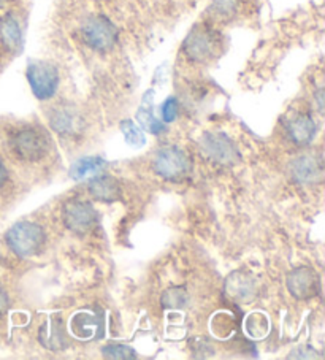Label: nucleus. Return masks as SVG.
Masks as SVG:
<instances>
[{
	"mask_svg": "<svg viewBox=\"0 0 325 360\" xmlns=\"http://www.w3.org/2000/svg\"><path fill=\"white\" fill-rule=\"evenodd\" d=\"M7 179H8V170H7V167L4 165L2 160H0V188L7 183Z\"/></svg>",
	"mask_w": 325,
	"mask_h": 360,
	"instance_id": "obj_26",
	"label": "nucleus"
},
{
	"mask_svg": "<svg viewBox=\"0 0 325 360\" xmlns=\"http://www.w3.org/2000/svg\"><path fill=\"white\" fill-rule=\"evenodd\" d=\"M7 308H8V295L2 288H0V314L7 311Z\"/></svg>",
	"mask_w": 325,
	"mask_h": 360,
	"instance_id": "obj_25",
	"label": "nucleus"
},
{
	"mask_svg": "<svg viewBox=\"0 0 325 360\" xmlns=\"http://www.w3.org/2000/svg\"><path fill=\"white\" fill-rule=\"evenodd\" d=\"M89 192L100 202H116L121 198V186L113 176L100 175L91 179Z\"/></svg>",
	"mask_w": 325,
	"mask_h": 360,
	"instance_id": "obj_15",
	"label": "nucleus"
},
{
	"mask_svg": "<svg viewBox=\"0 0 325 360\" xmlns=\"http://www.w3.org/2000/svg\"><path fill=\"white\" fill-rule=\"evenodd\" d=\"M106 167V162L103 159L100 158H83V159H78L77 162H75L72 165L70 169V176L73 179H83L84 176L91 175V173H94V175H97V173L102 172Z\"/></svg>",
	"mask_w": 325,
	"mask_h": 360,
	"instance_id": "obj_18",
	"label": "nucleus"
},
{
	"mask_svg": "<svg viewBox=\"0 0 325 360\" xmlns=\"http://www.w3.org/2000/svg\"><path fill=\"white\" fill-rule=\"evenodd\" d=\"M27 82L34 96L39 101L51 98L59 86V72L53 64L45 60L30 62L27 67Z\"/></svg>",
	"mask_w": 325,
	"mask_h": 360,
	"instance_id": "obj_4",
	"label": "nucleus"
},
{
	"mask_svg": "<svg viewBox=\"0 0 325 360\" xmlns=\"http://www.w3.org/2000/svg\"><path fill=\"white\" fill-rule=\"evenodd\" d=\"M49 126L62 136H72L79 132L83 121L78 115V111H75L68 105H59L51 110V113L48 116Z\"/></svg>",
	"mask_w": 325,
	"mask_h": 360,
	"instance_id": "obj_11",
	"label": "nucleus"
},
{
	"mask_svg": "<svg viewBox=\"0 0 325 360\" xmlns=\"http://www.w3.org/2000/svg\"><path fill=\"white\" fill-rule=\"evenodd\" d=\"M39 341L49 351H64L68 346L64 324L58 318H49L39 330Z\"/></svg>",
	"mask_w": 325,
	"mask_h": 360,
	"instance_id": "obj_13",
	"label": "nucleus"
},
{
	"mask_svg": "<svg viewBox=\"0 0 325 360\" xmlns=\"http://www.w3.org/2000/svg\"><path fill=\"white\" fill-rule=\"evenodd\" d=\"M121 130H122L124 136H126V141L130 146H134V148L145 146V143H146L145 135L141 134V130L136 127L132 121H124L121 124Z\"/></svg>",
	"mask_w": 325,
	"mask_h": 360,
	"instance_id": "obj_21",
	"label": "nucleus"
},
{
	"mask_svg": "<svg viewBox=\"0 0 325 360\" xmlns=\"http://www.w3.org/2000/svg\"><path fill=\"white\" fill-rule=\"evenodd\" d=\"M317 132L316 122L310 115H298L287 124V134L295 145H310Z\"/></svg>",
	"mask_w": 325,
	"mask_h": 360,
	"instance_id": "obj_14",
	"label": "nucleus"
},
{
	"mask_svg": "<svg viewBox=\"0 0 325 360\" xmlns=\"http://www.w3.org/2000/svg\"><path fill=\"white\" fill-rule=\"evenodd\" d=\"M11 145H13V151L18 158L27 160V162H37V160L43 159L49 153L51 141L40 129L27 127L13 136Z\"/></svg>",
	"mask_w": 325,
	"mask_h": 360,
	"instance_id": "obj_3",
	"label": "nucleus"
},
{
	"mask_svg": "<svg viewBox=\"0 0 325 360\" xmlns=\"http://www.w3.org/2000/svg\"><path fill=\"white\" fill-rule=\"evenodd\" d=\"M0 40L4 41L5 46L13 49V51L21 46V29L13 16H5L0 20Z\"/></svg>",
	"mask_w": 325,
	"mask_h": 360,
	"instance_id": "obj_17",
	"label": "nucleus"
},
{
	"mask_svg": "<svg viewBox=\"0 0 325 360\" xmlns=\"http://www.w3.org/2000/svg\"><path fill=\"white\" fill-rule=\"evenodd\" d=\"M187 303V292L184 288H170L162 295V305L168 309H179Z\"/></svg>",
	"mask_w": 325,
	"mask_h": 360,
	"instance_id": "obj_20",
	"label": "nucleus"
},
{
	"mask_svg": "<svg viewBox=\"0 0 325 360\" xmlns=\"http://www.w3.org/2000/svg\"><path fill=\"white\" fill-rule=\"evenodd\" d=\"M81 34L86 45L100 53L110 51L117 41L116 26L102 15L87 18L81 27Z\"/></svg>",
	"mask_w": 325,
	"mask_h": 360,
	"instance_id": "obj_2",
	"label": "nucleus"
},
{
	"mask_svg": "<svg viewBox=\"0 0 325 360\" xmlns=\"http://www.w3.org/2000/svg\"><path fill=\"white\" fill-rule=\"evenodd\" d=\"M5 2H7V0H0V7H4Z\"/></svg>",
	"mask_w": 325,
	"mask_h": 360,
	"instance_id": "obj_27",
	"label": "nucleus"
},
{
	"mask_svg": "<svg viewBox=\"0 0 325 360\" xmlns=\"http://www.w3.org/2000/svg\"><path fill=\"white\" fill-rule=\"evenodd\" d=\"M226 290L234 299L251 300L257 292V285H255V281L251 276L243 275V273H234L227 278Z\"/></svg>",
	"mask_w": 325,
	"mask_h": 360,
	"instance_id": "obj_16",
	"label": "nucleus"
},
{
	"mask_svg": "<svg viewBox=\"0 0 325 360\" xmlns=\"http://www.w3.org/2000/svg\"><path fill=\"white\" fill-rule=\"evenodd\" d=\"M154 170L162 178L178 181L191 172V159L184 151L178 148H164L153 160Z\"/></svg>",
	"mask_w": 325,
	"mask_h": 360,
	"instance_id": "obj_6",
	"label": "nucleus"
},
{
	"mask_svg": "<svg viewBox=\"0 0 325 360\" xmlns=\"http://www.w3.org/2000/svg\"><path fill=\"white\" fill-rule=\"evenodd\" d=\"M203 151L208 156L219 164L232 165L240 160L238 150H236L235 143L229 136L222 134H208L202 140Z\"/></svg>",
	"mask_w": 325,
	"mask_h": 360,
	"instance_id": "obj_9",
	"label": "nucleus"
},
{
	"mask_svg": "<svg viewBox=\"0 0 325 360\" xmlns=\"http://www.w3.org/2000/svg\"><path fill=\"white\" fill-rule=\"evenodd\" d=\"M45 232L34 222H18L7 232V245L16 256L30 257L42 250Z\"/></svg>",
	"mask_w": 325,
	"mask_h": 360,
	"instance_id": "obj_1",
	"label": "nucleus"
},
{
	"mask_svg": "<svg viewBox=\"0 0 325 360\" xmlns=\"http://www.w3.org/2000/svg\"><path fill=\"white\" fill-rule=\"evenodd\" d=\"M219 49V37L203 26L193 29L184 41V53L193 62H208L215 59Z\"/></svg>",
	"mask_w": 325,
	"mask_h": 360,
	"instance_id": "obj_5",
	"label": "nucleus"
},
{
	"mask_svg": "<svg viewBox=\"0 0 325 360\" xmlns=\"http://www.w3.org/2000/svg\"><path fill=\"white\" fill-rule=\"evenodd\" d=\"M70 330L79 340H92L102 337L105 330L103 314L97 313H77L70 319Z\"/></svg>",
	"mask_w": 325,
	"mask_h": 360,
	"instance_id": "obj_12",
	"label": "nucleus"
},
{
	"mask_svg": "<svg viewBox=\"0 0 325 360\" xmlns=\"http://www.w3.org/2000/svg\"><path fill=\"white\" fill-rule=\"evenodd\" d=\"M289 173L293 181L300 184H314L322 179L324 164L322 159L312 154H303L293 159L289 165Z\"/></svg>",
	"mask_w": 325,
	"mask_h": 360,
	"instance_id": "obj_10",
	"label": "nucleus"
},
{
	"mask_svg": "<svg viewBox=\"0 0 325 360\" xmlns=\"http://www.w3.org/2000/svg\"><path fill=\"white\" fill-rule=\"evenodd\" d=\"M246 326H248V332L251 333V335H254L255 328H259V335H260V337H264V335H265L267 330H268V322H267V319H265L262 314H259V313H254V316H251V318L248 319Z\"/></svg>",
	"mask_w": 325,
	"mask_h": 360,
	"instance_id": "obj_24",
	"label": "nucleus"
},
{
	"mask_svg": "<svg viewBox=\"0 0 325 360\" xmlns=\"http://www.w3.org/2000/svg\"><path fill=\"white\" fill-rule=\"evenodd\" d=\"M64 224L75 233H87L97 224V211L91 203L73 200L65 203L64 211Z\"/></svg>",
	"mask_w": 325,
	"mask_h": 360,
	"instance_id": "obj_7",
	"label": "nucleus"
},
{
	"mask_svg": "<svg viewBox=\"0 0 325 360\" xmlns=\"http://www.w3.org/2000/svg\"><path fill=\"white\" fill-rule=\"evenodd\" d=\"M160 115H162V120L164 122H173L177 120L178 116V102L177 98H167V101L162 103V108H160Z\"/></svg>",
	"mask_w": 325,
	"mask_h": 360,
	"instance_id": "obj_23",
	"label": "nucleus"
},
{
	"mask_svg": "<svg viewBox=\"0 0 325 360\" xmlns=\"http://www.w3.org/2000/svg\"><path fill=\"white\" fill-rule=\"evenodd\" d=\"M136 120H139V122L141 124L143 129H146L148 132H151V134H154V135L164 132V129H165L164 124H162L160 121H158V120H155V117H154L153 111H151V102H149L148 110H146V107H145V103H143V107L140 108L139 115H136Z\"/></svg>",
	"mask_w": 325,
	"mask_h": 360,
	"instance_id": "obj_19",
	"label": "nucleus"
},
{
	"mask_svg": "<svg viewBox=\"0 0 325 360\" xmlns=\"http://www.w3.org/2000/svg\"><path fill=\"white\" fill-rule=\"evenodd\" d=\"M102 354L106 359H117V360H130L136 357V351L134 347L126 345H106Z\"/></svg>",
	"mask_w": 325,
	"mask_h": 360,
	"instance_id": "obj_22",
	"label": "nucleus"
},
{
	"mask_svg": "<svg viewBox=\"0 0 325 360\" xmlns=\"http://www.w3.org/2000/svg\"><path fill=\"white\" fill-rule=\"evenodd\" d=\"M287 289L298 300L314 299L321 290L317 273L310 266H298L287 276Z\"/></svg>",
	"mask_w": 325,
	"mask_h": 360,
	"instance_id": "obj_8",
	"label": "nucleus"
}]
</instances>
